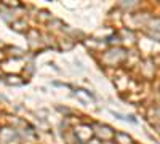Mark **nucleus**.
<instances>
[{
	"mask_svg": "<svg viewBox=\"0 0 160 144\" xmlns=\"http://www.w3.org/2000/svg\"><path fill=\"white\" fill-rule=\"evenodd\" d=\"M0 144H19V135L11 128L0 130Z\"/></svg>",
	"mask_w": 160,
	"mask_h": 144,
	"instance_id": "f257e3e1",
	"label": "nucleus"
},
{
	"mask_svg": "<svg viewBox=\"0 0 160 144\" xmlns=\"http://www.w3.org/2000/svg\"><path fill=\"white\" fill-rule=\"evenodd\" d=\"M117 141H120L118 144H133V139L128 136V135H123V133H115L114 136Z\"/></svg>",
	"mask_w": 160,
	"mask_h": 144,
	"instance_id": "f03ea898",
	"label": "nucleus"
}]
</instances>
